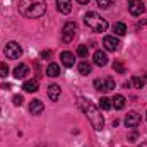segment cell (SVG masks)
I'll return each mask as SVG.
<instances>
[{"label": "cell", "mask_w": 147, "mask_h": 147, "mask_svg": "<svg viewBox=\"0 0 147 147\" xmlns=\"http://www.w3.org/2000/svg\"><path fill=\"white\" fill-rule=\"evenodd\" d=\"M79 106H80V110L86 113V116L89 118V121H91V125L94 127V130H103V127H105V118H103L101 110H99L98 106H94L91 101H87V99H84V98H79Z\"/></svg>", "instance_id": "1"}, {"label": "cell", "mask_w": 147, "mask_h": 147, "mask_svg": "<svg viewBox=\"0 0 147 147\" xmlns=\"http://www.w3.org/2000/svg\"><path fill=\"white\" fill-rule=\"evenodd\" d=\"M19 12L28 19H38L46 12L45 0H19Z\"/></svg>", "instance_id": "2"}, {"label": "cell", "mask_w": 147, "mask_h": 147, "mask_svg": "<svg viewBox=\"0 0 147 147\" xmlns=\"http://www.w3.org/2000/svg\"><path fill=\"white\" fill-rule=\"evenodd\" d=\"M84 22H86V26L91 28L94 33H106V29H108V21L103 19V17H101L99 14H96V12H87V14L84 16Z\"/></svg>", "instance_id": "3"}, {"label": "cell", "mask_w": 147, "mask_h": 147, "mask_svg": "<svg viewBox=\"0 0 147 147\" xmlns=\"http://www.w3.org/2000/svg\"><path fill=\"white\" fill-rule=\"evenodd\" d=\"M21 55H22V48H21L19 43H16V41L7 43V46H5V57H7V58L16 60V58H19Z\"/></svg>", "instance_id": "4"}, {"label": "cell", "mask_w": 147, "mask_h": 147, "mask_svg": "<svg viewBox=\"0 0 147 147\" xmlns=\"http://www.w3.org/2000/svg\"><path fill=\"white\" fill-rule=\"evenodd\" d=\"M94 87L101 92H110L115 89V80L111 77H105V79H96L94 80Z\"/></svg>", "instance_id": "5"}, {"label": "cell", "mask_w": 147, "mask_h": 147, "mask_svg": "<svg viewBox=\"0 0 147 147\" xmlns=\"http://www.w3.org/2000/svg\"><path fill=\"white\" fill-rule=\"evenodd\" d=\"M77 33V24L75 22H67L63 28H62V41L63 43H70Z\"/></svg>", "instance_id": "6"}, {"label": "cell", "mask_w": 147, "mask_h": 147, "mask_svg": "<svg viewBox=\"0 0 147 147\" xmlns=\"http://www.w3.org/2000/svg\"><path fill=\"white\" fill-rule=\"evenodd\" d=\"M144 10H146V7H144V3H142V0H130L128 2V12L132 14V16H142L144 14Z\"/></svg>", "instance_id": "7"}, {"label": "cell", "mask_w": 147, "mask_h": 147, "mask_svg": "<svg viewBox=\"0 0 147 147\" xmlns=\"http://www.w3.org/2000/svg\"><path fill=\"white\" fill-rule=\"evenodd\" d=\"M139 123H140V115H139L137 111H130V113L125 116V125H127V128H135Z\"/></svg>", "instance_id": "8"}, {"label": "cell", "mask_w": 147, "mask_h": 147, "mask_svg": "<svg viewBox=\"0 0 147 147\" xmlns=\"http://www.w3.org/2000/svg\"><path fill=\"white\" fill-rule=\"evenodd\" d=\"M103 46H105L108 51H116L118 46H120V41H118V38H115V36H105Z\"/></svg>", "instance_id": "9"}, {"label": "cell", "mask_w": 147, "mask_h": 147, "mask_svg": "<svg viewBox=\"0 0 147 147\" xmlns=\"http://www.w3.org/2000/svg\"><path fill=\"white\" fill-rule=\"evenodd\" d=\"M28 74H29V67H28L26 63H19V65L14 69V77H16V79H24Z\"/></svg>", "instance_id": "10"}, {"label": "cell", "mask_w": 147, "mask_h": 147, "mask_svg": "<svg viewBox=\"0 0 147 147\" xmlns=\"http://www.w3.org/2000/svg\"><path fill=\"white\" fill-rule=\"evenodd\" d=\"M43 110H45V105H43L41 99H33L29 103V111L33 115H39V113H43Z\"/></svg>", "instance_id": "11"}, {"label": "cell", "mask_w": 147, "mask_h": 147, "mask_svg": "<svg viewBox=\"0 0 147 147\" xmlns=\"http://www.w3.org/2000/svg\"><path fill=\"white\" fill-rule=\"evenodd\" d=\"M57 9L62 14H69L72 10V2L70 0H57Z\"/></svg>", "instance_id": "12"}, {"label": "cell", "mask_w": 147, "mask_h": 147, "mask_svg": "<svg viewBox=\"0 0 147 147\" xmlns=\"http://www.w3.org/2000/svg\"><path fill=\"white\" fill-rule=\"evenodd\" d=\"M48 98L51 101H57L60 98V86L58 84H50L48 86Z\"/></svg>", "instance_id": "13"}, {"label": "cell", "mask_w": 147, "mask_h": 147, "mask_svg": "<svg viewBox=\"0 0 147 147\" xmlns=\"http://www.w3.org/2000/svg\"><path fill=\"white\" fill-rule=\"evenodd\" d=\"M60 60H62V63H63L65 67H74L75 57H74V53H70V51H63V53L60 55Z\"/></svg>", "instance_id": "14"}, {"label": "cell", "mask_w": 147, "mask_h": 147, "mask_svg": "<svg viewBox=\"0 0 147 147\" xmlns=\"http://www.w3.org/2000/svg\"><path fill=\"white\" fill-rule=\"evenodd\" d=\"M94 63L99 65V67H105V65L108 63V57H106V53L98 50V51L94 53Z\"/></svg>", "instance_id": "15"}, {"label": "cell", "mask_w": 147, "mask_h": 147, "mask_svg": "<svg viewBox=\"0 0 147 147\" xmlns=\"http://www.w3.org/2000/svg\"><path fill=\"white\" fill-rule=\"evenodd\" d=\"M22 89L26 91V92H36L38 89H39V84H38V80H26L24 84H22Z\"/></svg>", "instance_id": "16"}, {"label": "cell", "mask_w": 147, "mask_h": 147, "mask_svg": "<svg viewBox=\"0 0 147 147\" xmlns=\"http://www.w3.org/2000/svg\"><path fill=\"white\" fill-rule=\"evenodd\" d=\"M113 33L116 36H125L127 34V24L125 22H115L113 24Z\"/></svg>", "instance_id": "17"}, {"label": "cell", "mask_w": 147, "mask_h": 147, "mask_svg": "<svg viewBox=\"0 0 147 147\" xmlns=\"http://www.w3.org/2000/svg\"><path fill=\"white\" fill-rule=\"evenodd\" d=\"M125 101H127V99H125V98H123L121 94H116V96H115V98L111 99V105H113V106H115L116 110H121V108L125 106Z\"/></svg>", "instance_id": "18"}, {"label": "cell", "mask_w": 147, "mask_h": 147, "mask_svg": "<svg viewBox=\"0 0 147 147\" xmlns=\"http://www.w3.org/2000/svg\"><path fill=\"white\" fill-rule=\"evenodd\" d=\"M128 84L134 86V87H144L147 84V75L146 77H132V80H130Z\"/></svg>", "instance_id": "19"}, {"label": "cell", "mask_w": 147, "mask_h": 147, "mask_svg": "<svg viewBox=\"0 0 147 147\" xmlns=\"http://www.w3.org/2000/svg\"><path fill=\"white\" fill-rule=\"evenodd\" d=\"M46 75H50V77H58V75H60V67H58L57 63H50V65L46 67Z\"/></svg>", "instance_id": "20"}, {"label": "cell", "mask_w": 147, "mask_h": 147, "mask_svg": "<svg viewBox=\"0 0 147 147\" xmlns=\"http://www.w3.org/2000/svg\"><path fill=\"white\" fill-rule=\"evenodd\" d=\"M91 72H92V65H91V63H87V62H80V63H79V74L89 75Z\"/></svg>", "instance_id": "21"}, {"label": "cell", "mask_w": 147, "mask_h": 147, "mask_svg": "<svg viewBox=\"0 0 147 147\" xmlns=\"http://www.w3.org/2000/svg\"><path fill=\"white\" fill-rule=\"evenodd\" d=\"M111 99H108V98H101L99 99V110H105V111H108L111 110Z\"/></svg>", "instance_id": "22"}, {"label": "cell", "mask_w": 147, "mask_h": 147, "mask_svg": "<svg viewBox=\"0 0 147 147\" xmlns=\"http://www.w3.org/2000/svg\"><path fill=\"white\" fill-rule=\"evenodd\" d=\"M87 53H89V48H87L86 45H80V46L77 48V55H79L80 58H87Z\"/></svg>", "instance_id": "23"}, {"label": "cell", "mask_w": 147, "mask_h": 147, "mask_svg": "<svg viewBox=\"0 0 147 147\" xmlns=\"http://www.w3.org/2000/svg\"><path fill=\"white\" fill-rule=\"evenodd\" d=\"M113 70L118 74H125V65L121 63V62H115L113 63Z\"/></svg>", "instance_id": "24"}, {"label": "cell", "mask_w": 147, "mask_h": 147, "mask_svg": "<svg viewBox=\"0 0 147 147\" xmlns=\"http://www.w3.org/2000/svg\"><path fill=\"white\" fill-rule=\"evenodd\" d=\"M96 2H98V5H99L101 9H108L115 0H96Z\"/></svg>", "instance_id": "25"}, {"label": "cell", "mask_w": 147, "mask_h": 147, "mask_svg": "<svg viewBox=\"0 0 147 147\" xmlns=\"http://www.w3.org/2000/svg\"><path fill=\"white\" fill-rule=\"evenodd\" d=\"M7 74H9V67H7V63L0 62V77H5Z\"/></svg>", "instance_id": "26"}, {"label": "cell", "mask_w": 147, "mask_h": 147, "mask_svg": "<svg viewBox=\"0 0 147 147\" xmlns=\"http://www.w3.org/2000/svg\"><path fill=\"white\" fill-rule=\"evenodd\" d=\"M12 101H14V105H16V106H21L24 99H22V96H19V94H17V96H14V98H12Z\"/></svg>", "instance_id": "27"}, {"label": "cell", "mask_w": 147, "mask_h": 147, "mask_svg": "<svg viewBox=\"0 0 147 147\" xmlns=\"http://www.w3.org/2000/svg\"><path fill=\"white\" fill-rule=\"evenodd\" d=\"M41 58H51V51H50V50L41 51Z\"/></svg>", "instance_id": "28"}, {"label": "cell", "mask_w": 147, "mask_h": 147, "mask_svg": "<svg viewBox=\"0 0 147 147\" xmlns=\"http://www.w3.org/2000/svg\"><path fill=\"white\" fill-rule=\"evenodd\" d=\"M10 87H12L10 84H2V89H10Z\"/></svg>", "instance_id": "29"}, {"label": "cell", "mask_w": 147, "mask_h": 147, "mask_svg": "<svg viewBox=\"0 0 147 147\" xmlns=\"http://www.w3.org/2000/svg\"><path fill=\"white\" fill-rule=\"evenodd\" d=\"M79 3H82V5H86V3H89V0H77Z\"/></svg>", "instance_id": "30"}, {"label": "cell", "mask_w": 147, "mask_h": 147, "mask_svg": "<svg viewBox=\"0 0 147 147\" xmlns=\"http://www.w3.org/2000/svg\"><path fill=\"white\" fill-rule=\"evenodd\" d=\"M139 147H147V140H144V142H142V144H140Z\"/></svg>", "instance_id": "31"}, {"label": "cell", "mask_w": 147, "mask_h": 147, "mask_svg": "<svg viewBox=\"0 0 147 147\" xmlns=\"http://www.w3.org/2000/svg\"><path fill=\"white\" fill-rule=\"evenodd\" d=\"M146 118H147V113H146Z\"/></svg>", "instance_id": "32"}]
</instances>
